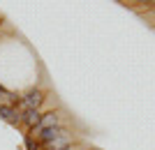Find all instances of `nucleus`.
<instances>
[{
	"mask_svg": "<svg viewBox=\"0 0 155 150\" xmlns=\"http://www.w3.org/2000/svg\"><path fill=\"white\" fill-rule=\"evenodd\" d=\"M44 102V95L39 90H30L28 95H23L21 97V109L23 111H30V109H39V104Z\"/></svg>",
	"mask_w": 155,
	"mask_h": 150,
	"instance_id": "1",
	"label": "nucleus"
},
{
	"mask_svg": "<svg viewBox=\"0 0 155 150\" xmlns=\"http://www.w3.org/2000/svg\"><path fill=\"white\" fill-rule=\"evenodd\" d=\"M56 125H60V116H58V113H46V116H42L39 125L32 129V134H35V136H39L44 129H49V127H56Z\"/></svg>",
	"mask_w": 155,
	"mask_h": 150,
	"instance_id": "2",
	"label": "nucleus"
},
{
	"mask_svg": "<svg viewBox=\"0 0 155 150\" xmlns=\"http://www.w3.org/2000/svg\"><path fill=\"white\" fill-rule=\"evenodd\" d=\"M60 136H70V134H67V132H65V127H60V125H56V127H49V129H44L42 132V134H39V141H42V143H51V141H56V139H60Z\"/></svg>",
	"mask_w": 155,
	"mask_h": 150,
	"instance_id": "3",
	"label": "nucleus"
},
{
	"mask_svg": "<svg viewBox=\"0 0 155 150\" xmlns=\"http://www.w3.org/2000/svg\"><path fill=\"white\" fill-rule=\"evenodd\" d=\"M0 118L7 120V123H12V125H19L21 123V111H16L14 104H5V106H0Z\"/></svg>",
	"mask_w": 155,
	"mask_h": 150,
	"instance_id": "4",
	"label": "nucleus"
},
{
	"mask_svg": "<svg viewBox=\"0 0 155 150\" xmlns=\"http://www.w3.org/2000/svg\"><path fill=\"white\" fill-rule=\"evenodd\" d=\"M39 120H42V113H39V109H30V111H21V123H26L30 129H35L39 125Z\"/></svg>",
	"mask_w": 155,
	"mask_h": 150,
	"instance_id": "5",
	"label": "nucleus"
},
{
	"mask_svg": "<svg viewBox=\"0 0 155 150\" xmlns=\"http://www.w3.org/2000/svg\"><path fill=\"white\" fill-rule=\"evenodd\" d=\"M70 141H72L70 136H60L51 143H46V150H70Z\"/></svg>",
	"mask_w": 155,
	"mask_h": 150,
	"instance_id": "6",
	"label": "nucleus"
},
{
	"mask_svg": "<svg viewBox=\"0 0 155 150\" xmlns=\"http://www.w3.org/2000/svg\"><path fill=\"white\" fill-rule=\"evenodd\" d=\"M26 148L28 150H39V141H35L32 136H28L26 139Z\"/></svg>",
	"mask_w": 155,
	"mask_h": 150,
	"instance_id": "7",
	"label": "nucleus"
},
{
	"mask_svg": "<svg viewBox=\"0 0 155 150\" xmlns=\"http://www.w3.org/2000/svg\"><path fill=\"white\" fill-rule=\"evenodd\" d=\"M134 2H141V5H146V2H150V0H134Z\"/></svg>",
	"mask_w": 155,
	"mask_h": 150,
	"instance_id": "8",
	"label": "nucleus"
}]
</instances>
